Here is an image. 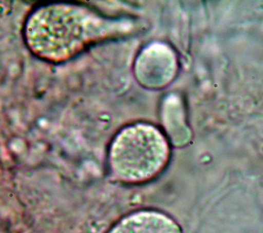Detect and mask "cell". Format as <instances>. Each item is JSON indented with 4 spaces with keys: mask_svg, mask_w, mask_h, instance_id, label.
Here are the masks:
<instances>
[{
    "mask_svg": "<svg viewBox=\"0 0 263 233\" xmlns=\"http://www.w3.org/2000/svg\"><path fill=\"white\" fill-rule=\"evenodd\" d=\"M109 233H182L170 217L157 211H138L122 219Z\"/></svg>",
    "mask_w": 263,
    "mask_h": 233,
    "instance_id": "4",
    "label": "cell"
},
{
    "mask_svg": "<svg viewBox=\"0 0 263 233\" xmlns=\"http://www.w3.org/2000/svg\"><path fill=\"white\" fill-rule=\"evenodd\" d=\"M168 154L163 134L150 124L138 123L123 128L114 138L109 153L110 167L121 181L143 182L164 167Z\"/></svg>",
    "mask_w": 263,
    "mask_h": 233,
    "instance_id": "2",
    "label": "cell"
},
{
    "mask_svg": "<svg viewBox=\"0 0 263 233\" xmlns=\"http://www.w3.org/2000/svg\"><path fill=\"white\" fill-rule=\"evenodd\" d=\"M124 31L123 23L77 4H48L28 18L25 38L38 56L61 62L91 43Z\"/></svg>",
    "mask_w": 263,
    "mask_h": 233,
    "instance_id": "1",
    "label": "cell"
},
{
    "mask_svg": "<svg viewBox=\"0 0 263 233\" xmlns=\"http://www.w3.org/2000/svg\"><path fill=\"white\" fill-rule=\"evenodd\" d=\"M177 62L174 52L162 44L147 47L139 56L136 64L138 80L150 88L166 85L175 76Z\"/></svg>",
    "mask_w": 263,
    "mask_h": 233,
    "instance_id": "3",
    "label": "cell"
}]
</instances>
